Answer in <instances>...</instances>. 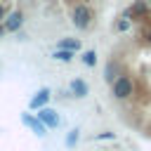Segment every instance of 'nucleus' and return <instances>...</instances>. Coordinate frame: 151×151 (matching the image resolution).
<instances>
[{
    "label": "nucleus",
    "instance_id": "obj_1",
    "mask_svg": "<svg viewBox=\"0 0 151 151\" xmlns=\"http://www.w3.org/2000/svg\"><path fill=\"white\" fill-rule=\"evenodd\" d=\"M132 92H134V80H132L127 73H120V76L111 83V94H113V99H118V101L130 99Z\"/></svg>",
    "mask_w": 151,
    "mask_h": 151
},
{
    "label": "nucleus",
    "instance_id": "obj_2",
    "mask_svg": "<svg viewBox=\"0 0 151 151\" xmlns=\"http://www.w3.org/2000/svg\"><path fill=\"white\" fill-rule=\"evenodd\" d=\"M92 9L85 5V2H78L73 9H71V21H73V26L76 28H80V31H85V28H90V24H92Z\"/></svg>",
    "mask_w": 151,
    "mask_h": 151
},
{
    "label": "nucleus",
    "instance_id": "obj_3",
    "mask_svg": "<svg viewBox=\"0 0 151 151\" xmlns=\"http://www.w3.org/2000/svg\"><path fill=\"white\" fill-rule=\"evenodd\" d=\"M149 12H151V5H149V0H134L127 9H125V14L132 19V21H139V19H146L149 17Z\"/></svg>",
    "mask_w": 151,
    "mask_h": 151
},
{
    "label": "nucleus",
    "instance_id": "obj_4",
    "mask_svg": "<svg viewBox=\"0 0 151 151\" xmlns=\"http://www.w3.org/2000/svg\"><path fill=\"white\" fill-rule=\"evenodd\" d=\"M2 26H5V31H7V33H14V31H19V28L24 26V12H21V9H14V12H9V14L5 17Z\"/></svg>",
    "mask_w": 151,
    "mask_h": 151
},
{
    "label": "nucleus",
    "instance_id": "obj_5",
    "mask_svg": "<svg viewBox=\"0 0 151 151\" xmlns=\"http://www.w3.org/2000/svg\"><path fill=\"white\" fill-rule=\"evenodd\" d=\"M38 118L42 120V125H45V127H57V125H59V116H57V111H54V109H50V106L38 109Z\"/></svg>",
    "mask_w": 151,
    "mask_h": 151
},
{
    "label": "nucleus",
    "instance_id": "obj_6",
    "mask_svg": "<svg viewBox=\"0 0 151 151\" xmlns=\"http://www.w3.org/2000/svg\"><path fill=\"white\" fill-rule=\"evenodd\" d=\"M21 123H24V125H28V127H31V130H33L38 137H45V130H47V127L42 125V120H40L38 116H31V113H21Z\"/></svg>",
    "mask_w": 151,
    "mask_h": 151
},
{
    "label": "nucleus",
    "instance_id": "obj_7",
    "mask_svg": "<svg viewBox=\"0 0 151 151\" xmlns=\"http://www.w3.org/2000/svg\"><path fill=\"white\" fill-rule=\"evenodd\" d=\"M50 97H52V94H50V90H47V87H42V90H38V92H35V97H33V99L28 101V106L38 111V109H42V106H47V101H50Z\"/></svg>",
    "mask_w": 151,
    "mask_h": 151
},
{
    "label": "nucleus",
    "instance_id": "obj_8",
    "mask_svg": "<svg viewBox=\"0 0 151 151\" xmlns=\"http://www.w3.org/2000/svg\"><path fill=\"white\" fill-rule=\"evenodd\" d=\"M71 92H73V97L83 99V97H87L90 87H87V83H85L83 78H76V80H71Z\"/></svg>",
    "mask_w": 151,
    "mask_h": 151
},
{
    "label": "nucleus",
    "instance_id": "obj_9",
    "mask_svg": "<svg viewBox=\"0 0 151 151\" xmlns=\"http://www.w3.org/2000/svg\"><path fill=\"white\" fill-rule=\"evenodd\" d=\"M120 73H123V71H120V64L111 59V61L106 64V71H104V78H106V83L111 85V83H113V80H116V78H118Z\"/></svg>",
    "mask_w": 151,
    "mask_h": 151
},
{
    "label": "nucleus",
    "instance_id": "obj_10",
    "mask_svg": "<svg viewBox=\"0 0 151 151\" xmlns=\"http://www.w3.org/2000/svg\"><path fill=\"white\" fill-rule=\"evenodd\" d=\"M73 54H76L73 50H64V47H57V52L52 54V59H57V61H66V64H68V61L73 59Z\"/></svg>",
    "mask_w": 151,
    "mask_h": 151
},
{
    "label": "nucleus",
    "instance_id": "obj_11",
    "mask_svg": "<svg viewBox=\"0 0 151 151\" xmlns=\"http://www.w3.org/2000/svg\"><path fill=\"white\" fill-rule=\"evenodd\" d=\"M59 47L78 52V50H80V40H76V38H64V40H59Z\"/></svg>",
    "mask_w": 151,
    "mask_h": 151
},
{
    "label": "nucleus",
    "instance_id": "obj_12",
    "mask_svg": "<svg viewBox=\"0 0 151 151\" xmlns=\"http://www.w3.org/2000/svg\"><path fill=\"white\" fill-rule=\"evenodd\" d=\"M83 64H85V66H94V64H97V52H94V50H87V52L83 54Z\"/></svg>",
    "mask_w": 151,
    "mask_h": 151
},
{
    "label": "nucleus",
    "instance_id": "obj_13",
    "mask_svg": "<svg viewBox=\"0 0 151 151\" xmlns=\"http://www.w3.org/2000/svg\"><path fill=\"white\" fill-rule=\"evenodd\" d=\"M130 24H132V19H130L127 14H123V17H120V21L116 24V28H118V31H127V28H130Z\"/></svg>",
    "mask_w": 151,
    "mask_h": 151
},
{
    "label": "nucleus",
    "instance_id": "obj_14",
    "mask_svg": "<svg viewBox=\"0 0 151 151\" xmlns=\"http://www.w3.org/2000/svg\"><path fill=\"white\" fill-rule=\"evenodd\" d=\"M78 132H80V130H71V132H68V137H66V146H73V144L78 142Z\"/></svg>",
    "mask_w": 151,
    "mask_h": 151
},
{
    "label": "nucleus",
    "instance_id": "obj_15",
    "mask_svg": "<svg viewBox=\"0 0 151 151\" xmlns=\"http://www.w3.org/2000/svg\"><path fill=\"white\" fill-rule=\"evenodd\" d=\"M5 17H7V9H5V5H2V2H0V24H2V21H5Z\"/></svg>",
    "mask_w": 151,
    "mask_h": 151
},
{
    "label": "nucleus",
    "instance_id": "obj_16",
    "mask_svg": "<svg viewBox=\"0 0 151 151\" xmlns=\"http://www.w3.org/2000/svg\"><path fill=\"white\" fill-rule=\"evenodd\" d=\"M97 139H113V132H104V134H99Z\"/></svg>",
    "mask_w": 151,
    "mask_h": 151
},
{
    "label": "nucleus",
    "instance_id": "obj_17",
    "mask_svg": "<svg viewBox=\"0 0 151 151\" xmlns=\"http://www.w3.org/2000/svg\"><path fill=\"white\" fill-rule=\"evenodd\" d=\"M2 33H7V31H5V26H2V24H0V35H2Z\"/></svg>",
    "mask_w": 151,
    "mask_h": 151
},
{
    "label": "nucleus",
    "instance_id": "obj_18",
    "mask_svg": "<svg viewBox=\"0 0 151 151\" xmlns=\"http://www.w3.org/2000/svg\"><path fill=\"white\" fill-rule=\"evenodd\" d=\"M149 5H151V0H149Z\"/></svg>",
    "mask_w": 151,
    "mask_h": 151
}]
</instances>
